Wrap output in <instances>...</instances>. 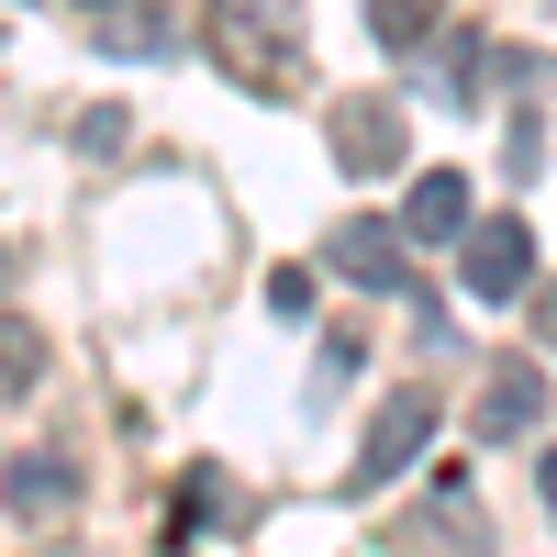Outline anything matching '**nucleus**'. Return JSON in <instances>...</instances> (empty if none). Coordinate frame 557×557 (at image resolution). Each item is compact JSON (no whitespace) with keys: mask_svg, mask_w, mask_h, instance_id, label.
I'll list each match as a JSON object with an SVG mask.
<instances>
[{"mask_svg":"<svg viewBox=\"0 0 557 557\" xmlns=\"http://www.w3.org/2000/svg\"><path fill=\"white\" fill-rule=\"evenodd\" d=\"M457 290H469V301H524L535 290V235L513 212H491V223L457 235Z\"/></svg>","mask_w":557,"mask_h":557,"instance_id":"7ed1b4c3","label":"nucleus"},{"mask_svg":"<svg viewBox=\"0 0 557 557\" xmlns=\"http://www.w3.org/2000/svg\"><path fill=\"white\" fill-rule=\"evenodd\" d=\"M268 312L301 323V312H312V268H278V278H268Z\"/></svg>","mask_w":557,"mask_h":557,"instance_id":"f8f14e48","label":"nucleus"},{"mask_svg":"<svg viewBox=\"0 0 557 557\" xmlns=\"http://www.w3.org/2000/svg\"><path fill=\"white\" fill-rule=\"evenodd\" d=\"M112 45V57H168V23H146V12H123V0H101V23H89Z\"/></svg>","mask_w":557,"mask_h":557,"instance_id":"9d476101","label":"nucleus"},{"mask_svg":"<svg viewBox=\"0 0 557 557\" xmlns=\"http://www.w3.org/2000/svg\"><path fill=\"white\" fill-rule=\"evenodd\" d=\"M535 335L557 346V278H546V290H535Z\"/></svg>","mask_w":557,"mask_h":557,"instance_id":"ddd939ff","label":"nucleus"},{"mask_svg":"<svg viewBox=\"0 0 557 557\" xmlns=\"http://www.w3.org/2000/svg\"><path fill=\"white\" fill-rule=\"evenodd\" d=\"M312 0H212L201 12V45H212V67L257 89V101H301L312 89Z\"/></svg>","mask_w":557,"mask_h":557,"instance_id":"f257e3e1","label":"nucleus"},{"mask_svg":"<svg viewBox=\"0 0 557 557\" xmlns=\"http://www.w3.org/2000/svg\"><path fill=\"white\" fill-rule=\"evenodd\" d=\"M323 134H335L346 178H391L401 168V101H323Z\"/></svg>","mask_w":557,"mask_h":557,"instance_id":"423d86ee","label":"nucleus"},{"mask_svg":"<svg viewBox=\"0 0 557 557\" xmlns=\"http://www.w3.org/2000/svg\"><path fill=\"white\" fill-rule=\"evenodd\" d=\"M34 380H45V346H34V312H12V368H0V391H12V401H34Z\"/></svg>","mask_w":557,"mask_h":557,"instance_id":"9b49d317","label":"nucleus"},{"mask_svg":"<svg viewBox=\"0 0 557 557\" xmlns=\"http://www.w3.org/2000/svg\"><path fill=\"white\" fill-rule=\"evenodd\" d=\"M535 491H546V513H557V446H546V457H535Z\"/></svg>","mask_w":557,"mask_h":557,"instance_id":"4468645a","label":"nucleus"},{"mask_svg":"<svg viewBox=\"0 0 557 557\" xmlns=\"http://www.w3.org/2000/svg\"><path fill=\"white\" fill-rule=\"evenodd\" d=\"M67 469H45V457H12V546H34L45 524H67Z\"/></svg>","mask_w":557,"mask_h":557,"instance_id":"0eeeda50","label":"nucleus"},{"mask_svg":"<svg viewBox=\"0 0 557 557\" xmlns=\"http://www.w3.org/2000/svg\"><path fill=\"white\" fill-rule=\"evenodd\" d=\"M89 12H101V0H89Z\"/></svg>","mask_w":557,"mask_h":557,"instance_id":"2eb2a0df","label":"nucleus"},{"mask_svg":"<svg viewBox=\"0 0 557 557\" xmlns=\"http://www.w3.org/2000/svg\"><path fill=\"white\" fill-rule=\"evenodd\" d=\"M323 268L357 278V290H380V301H412L424 278H412V223H380V212H357L323 235Z\"/></svg>","mask_w":557,"mask_h":557,"instance_id":"f03ea898","label":"nucleus"},{"mask_svg":"<svg viewBox=\"0 0 557 557\" xmlns=\"http://www.w3.org/2000/svg\"><path fill=\"white\" fill-rule=\"evenodd\" d=\"M435 446V391H401V401H380V424H368V446H357V469H346V491L368 502V491H391L412 457Z\"/></svg>","mask_w":557,"mask_h":557,"instance_id":"20e7f679","label":"nucleus"},{"mask_svg":"<svg viewBox=\"0 0 557 557\" xmlns=\"http://www.w3.org/2000/svg\"><path fill=\"white\" fill-rule=\"evenodd\" d=\"M401 223H412V246L469 235V178H457V168H424V178H412V201H401Z\"/></svg>","mask_w":557,"mask_h":557,"instance_id":"6e6552de","label":"nucleus"},{"mask_svg":"<svg viewBox=\"0 0 557 557\" xmlns=\"http://www.w3.org/2000/svg\"><path fill=\"white\" fill-rule=\"evenodd\" d=\"M546 424V368L535 357H491V380H480V401H469V435L480 446H513V435H535Z\"/></svg>","mask_w":557,"mask_h":557,"instance_id":"39448f33","label":"nucleus"},{"mask_svg":"<svg viewBox=\"0 0 557 557\" xmlns=\"http://www.w3.org/2000/svg\"><path fill=\"white\" fill-rule=\"evenodd\" d=\"M368 34H380L391 57H412V45L446 34V0H368Z\"/></svg>","mask_w":557,"mask_h":557,"instance_id":"1a4fd4ad","label":"nucleus"}]
</instances>
